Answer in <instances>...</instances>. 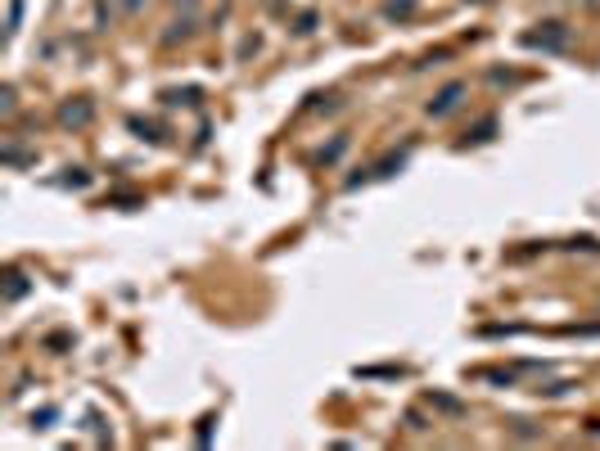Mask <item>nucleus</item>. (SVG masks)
<instances>
[{"label": "nucleus", "instance_id": "f257e3e1", "mask_svg": "<svg viewBox=\"0 0 600 451\" xmlns=\"http://www.w3.org/2000/svg\"><path fill=\"white\" fill-rule=\"evenodd\" d=\"M59 127L64 131H86L91 123H95V100H86V95H68L64 104H59Z\"/></svg>", "mask_w": 600, "mask_h": 451}, {"label": "nucleus", "instance_id": "f03ea898", "mask_svg": "<svg viewBox=\"0 0 600 451\" xmlns=\"http://www.w3.org/2000/svg\"><path fill=\"white\" fill-rule=\"evenodd\" d=\"M523 46L529 50H565L569 32H565V23H538L533 32H523Z\"/></svg>", "mask_w": 600, "mask_h": 451}, {"label": "nucleus", "instance_id": "7ed1b4c3", "mask_svg": "<svg viewBox=\"0 0 600 451\" xmlns=\"http://www.w3.org/2000/svg\"><path fill=\"white\" fill-rule=\"evenodd\" d=\"M465 82H447L429 104H425V113H429V118H447V113H452V108H461V100H465Z\"/></svg>", "mask_w": 600, "mask_h": 451}, {"label": "nucleus", "instance_id": "20e7f679", "mask_svg": "<svg viewBox=\"0 0 600 451\" xmlns=\"http://www.w3.org/2000/svg\"><path fill=\"white\" fill-rule=\"evenodd\" d=\"M23 293H27V276H23L19 267H10V271H5V303H19Z\"/></svg>", "mask_w": 600, "mask_h": 451}, {"label": "nucleus", "instance_id": "39448f33", "mask_svg": "<svg viewBox=\"0 0 600 451\" xmlns=\"http://www.w3.org/2000/svg\"><path fill=\"white\" fill-rule=\"evenodd\" d=\"M19 113V91H14V82H5L0 86V118H14Z\"/></svg>", "mask_w": 600, "mask_h": 451}, {"label": "nucleus", "instance_id": "423d86ee", "mask_svg": "<svg viewBox=\"0 0 600 451\" xmlns=\"http://www.w3.org/2000/svg\"><path fill=\"white\" fill-rule=\"evenodd\" d=\"M384 14L389 19H411L416 14V0H384Z\"/></svg>", "mask_w": 600, "mask_h": 451}, {"label": "nucleus", "instance_id": "0eeeda50", "mask_svg": "<svg viewBox=\"0 0 600 451\" xmlns=\"http://www.w3.org/2000/svg\"><path fill=\"white\" fill-rule=\"evenodd\" d=\"M19 19H23V0H10V19H5V36L19 32Z\"/></svg>", "mask_w": 600, "mask_h": 451}, {"label": "nucleus", "instance_id": "6e6552de", "mask_svg": "<svg viewBox=\"0 0 600 451\" xmlns=\"http://www.w3.org/2000/svg\"><path fill=\"white\" fill-rule=\"evenodd\" d=\"M406 163V154H389L380 167H374V176H393V167H402Z\"/></svg>", "mask_w": 600, "mask_h": 451}, {"label": "nucleus", "instance_id": "1a4fd4ad", "mask_svg": "<svg viewBox=\"0 0 600 451\" xmlns=\"http://www.w3.org/2000/svg\"><path fill=\"white\" fill-rule=\"evenodd\" d=\"M127 5H131V10H136V5H140V0H127Z\"/></svg>", "mask_w": 600, "mask_h": 451}]
</instances>
